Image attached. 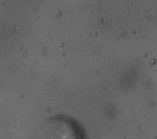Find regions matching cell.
<instances>
[{
	"label": "cell",
	"mask_w": 157,
	"mask_h": 139,
	"mask_svg": "<svg viewBox=\"0 0 157 139\" xmlns=\"http://www.w3.org/2000/svg\"><path fill=\"white\" fill-rule=\"evenodd\" d=\"M34 139H88V137L84 127L77 119L59 114L43 121Z\"/></svg>",
	"instance_id": "obj_1"
}]
</instances>
